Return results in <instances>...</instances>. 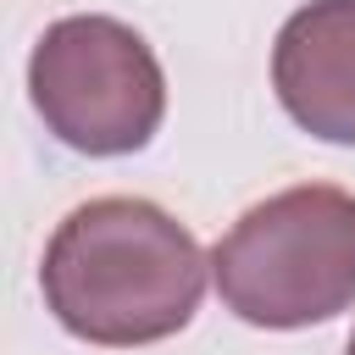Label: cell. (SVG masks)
<instances>
[{
    "mask_svg": "<svg viewBox=\"0 0 355 355\" xmlns=\"http://www.w3.org/2000/svg\"><path fill=\"white\" fill-rule=\"evenodd\" d=\"M272 89L311 139L355 144V0H311L277 28Z\"/></svg>",
    "mask_w": 355,
    "mask_h": 355,
    "instance_id": "4",
    "label": "cell"
},
{
    "mask_svg": "<svg viewBox=\"0 0 355 355\" xmlns=\"http://www.w3.org/2000/svg\"><path fill=\"white\" fill-rule=\"evenodd\" d=\"M200 239L161 205L133 194H100L67 211L44 244L39 288L50 316L100 349L161 344L200 311L205 294Z\"/></svg>",
    "mask_w": 355,
    "mask_h": 355,
    "instance_id": "1",
    "label": "cell"
},
{
    "mask_svg": "<svg viewBox=\"0 0 355 355\" xmlns=\"http://www.w3.org/2000/svg\"><path fill=\"white\" fill-rule=\"evenodd\" d=\"M222 305L250 327H311L355 305V194L300 183L250 205L211 250Z\"/></svg>",
    "mask_w": 355,
    "mask_h": 355,
    "instance_id": "2",
    "label": "cell"
},
{
    "mask_svg": "<svg viewBox=\"0 0 355 355\" xmlns=\"http://www.w3.org/2000/svg\"><path fill=\"white\" fill-rule=\"evenodd\" d=\"M28 94L44 128L78 155H133L166 116L155 50L116 17H61L28 55Z\"/></svg>",
    "mask_w": 355,
    "mask_h": 355,
    "instance_id": "3",
    "label": "cell"
},
{
    "mask_svg": "<svg viewBox=\"0 0 355 355\" xmlns=\"http://www.w3.org/2000/svg\"><path fill=\"white\" fill-rule=\"evenodd\" d=\"M344 355H355V333H349V344H344Z\"/></svg>",
    "mask_w": 355,
    "mask_h": 355,
    "instance_id": "5",
    "label": "cell"
}]
</instances>
